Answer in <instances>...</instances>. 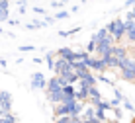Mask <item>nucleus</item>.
<instances>
[{"label":"nucleus","mask_w":135,"mask_h":123,"mask_svg":"<svg viewBox=\"0 0 135 123\" xmlns=\"http://www.w3.org/2000/svg\"><path fill=\"white\" fill-rule=\"evenodd\" d=\"M125 20H131V22H135V6H133V8H129V12L125 14Z\"/></svg>","instance_id":"18"},{"label":"nucleus","mask_w":135,"mask_h":123,"mask_svg":"<svg viewBox=\"0 0 135 123\" xmlns=\"http://www.w3.org/2000/svg\"><path fill=\"white\" fill-rule=\"evenodd\" d=\"M30 84H31L33 90H45V86H47V78H45V74L41 72V70H37V72L31 74Z\"/></svg>","instance_id":"5"},{"label":"nucleus","mask_w":135,"mask_h":123,"mask_svg":"<svg viewBox=\"0 0 135 123\" xmlns=\"http://www.w3.org/2000/svg\"><path fill=\"white\" fill-rule=\"evenodd\" d=\"M0 107H4L6 111H12V94L6 90H0Z\"/></svg>","instance_id":"6"},{"label":"nucleus","mask_w":135,"mask_h":123,"mask_svg":"<svg viewBox=\"0 0 135 123\" xmlns=\"http://www.w3.org/2000/svg\"><path fill=\"white\" fill-rule=\"evenodd\" d=\"M106 123H118V121H115V119H108V121H106Z\"/></svg>","instance_id":"28"},{"label":"nucleus","mask_w":135,"mask_h":123,"mask_svg":"<svg viewBox=\"0 0 135 123\" xmlns=\"http://www.w3.org/2000/svg\"><path fill=\"white\" fill-rule=\"evenodd\" d=\"M86 53H94V51H96V39H92V37H90V41H88V43H86Z\"/></svg>","instance_id":"15"},{"label":"nucleus","mask_w":135,"mask_h":123,"mask_svg":"<svg viewBox=\"0 0 135 123\" xmlns=\"http://www.w3.org/2000/svg\"><path fill=\"white\" fill-rule=\"evenodd\" d=\"M53 22H55V18H49V16H45V20H43V27H45V26H51Z\"/></svg>","instance_id":"22"},{"label":"nucleus","mask_w":135,"mask_h":123,"mask_svg":"<svg viewBox=\"0 0 135 123\" xmlns=\"http://www.w3.org/2000/svg\"><path fill=\"white\" fill-rule=\"evenodd\" d=\"M8 20H10V10L0 8V22H8Z\"/></svg>","instance_id":"17"},{"label":"nucleus","mask_w":135,"mask_h":123,"mask_svg":"<svg viewBox=\"0 0 135 123\" xmlns=\"http://www.w3.org/2000/svg\"><path fill=\"white\" fill-rule=\"evenodd\" d=\"M106 67H108V68H119V61L118 59H115V57L114 55H110V57H106Z\"/></svg>","instance_id":"12"},{"label":"nucleus","mask_w":135,"mask_h":123,"mask_svg":"<svg viewBox=\"0 0 135 123\" xmlns=\"http://www.w3.org/2000/svg\"><path fill=\"white\" fill-rule=\"evenodd\" d=\"M123 107H125L127 111H133V107H135V106H133V104L129 102V100H123Z\"/></svg>","instance_id":"19"},{"label":"nucleus","mask_w":135,"mask_h":123,"mask_svg":"<svg viewBox=\"0 0 135 123\" xmlns=\"http://www.w3.org/2000/svg\"><path fill=\"white\" fill-rule=\"evenodd\" d=\"M33 12H37V14H43V16H45V10H43L41 6H35V8H33Z\"/></svg>","instance_id":"24"},{"label":"nucleus","mask_w":135,"mask_h":123,"mask_svg":"<svg viewBox=\"0 0 135 123\" xmlns=\"http://www.w3.org/2000/svg\"><path fill=\"white\" fill-rule=\"evenodd\" d=\"M37 27H43V20H35L31 23H26V29H37Z\"/></svg>","instance_id":"14"},{"label":"nucleus","mask_w":135,"mask_h":123,"mask_svg":"<svg viewBox=\"0 0 135 123\" xmlns=\"http://www.w3.org/2000/svg\"><path fill=\"white\" fill-rule=\"evenodd\" d=\"M131 123H135V115H133V117H131Z\"/></svg>","instance_id":"29"},{"label":"nucleus","mask_w":135,"mask_h":123,"mask_svg":"<svg viewBox=\"0 0 135 123\" xmlns=\"http://www.w3.org/2000/svg\"><path fill=\"white\" fill-rule=\"evenodd\" d=\"M133 113H135V107H133Z\"/></svg>","instance_id":"31"},{"label":"nucleus","mask_w":135,"mask_h":123,"mask_svg":"<svg viewBox=\"0 0 135 123\" xmlns=\"http://www.w3.org/2000/svg\"><path fill=\"white\" fill-rule=\"evenodd\" d=\"M133 4H135V0H125V6H131L133 8Z\"/></svg>","instance_id":"26"},{"label":"nucleus","mask_w":135,"mask_h":123,"mask_svg":"<svg viewBox=\"0 0 135 123\" xmlns=\"http://www.w3.org/2000/svg\"><path fill=\"white\" fill-rule=\"evenodd\" d=\"M129 57H131V59H133V63H135V49L131 51V53H129Z\"/></svg>","instance_id":"27"},{"label":"nucleus","mask_w":135,"mask_h":123,"mask_svg":"<svg viewBox=\"0 0 135 123\" xmlns=\"http://www.w3.org/2000/svg\"><path fill=\"white\" fill-rule=\"evenodd\" d=\"M55 55L57 57H61V59H67V61H74V51L73 49H69V47H61V49H57L55 51Z\"/></svg>","instance_id":"9"},{"label":"nucleus","mask_w":135,"mask_h":123,"mask_svg":"<svg viewBox=\"0 0 135 123\" xmlns=\"http://www.w3.org/2000/svg\"><path fill=\"white\" fill-rule=\"evenodd\" d=\"M20 51H24V53H26V51H35V47L33 45H22Z\"/></svg>","instance_id":"21"},{"label":"nucleus","mask_w":135,"mask_h":123,"mask_svg":"<svg viewBox=\"0 0 135 123\" xmlns=\"http://www.w3.org/2000/svg\"><path fill=\"white\" fill-rule=\"evenodd\" d=\"M88 100H90V102H94V100H102V94H100L98 86L88 88Z\"/></svg>","instance_id":"10"},{"label":"nucleus","mask_w":135,"mask_h":123,"mask_svg":"<svg viewBox=\"0 0 135 123\" xmlns=\"http://www.w3.org/2000/svg\"><path fill=\"white\" fill-rule=\"evenodd\" d=\"M0 123H18V117L10 111V113H6L4 117H0Z\"/></svg>","instance_id":"13"},{"label":"nucleus","mask_w":135,"mask_h":123,"mask_svg":"<svg viewBox=\"0 0 135 123\" xmlns=\"http://www.w3.org/2000/svg\"><path fill=\"white\" fill-rule=\"evenodd\" d=\"M69 16H71V12H67V10H59L57 14H55V20H67Z\"/></svg>","instance_id":"16"},{"label":"nucleus","mask_w":135,"mask_h":123,"mask_svg":"<svg viewBox=\"0 0 135 123\" xmlns=\"http://www.w3.org/2000/svg\"><path fill=\"white\" fill-rule=\"evenodd\" d=\"M129 53H131V51H129L125 45H114V53H112V55H114L115 59L122 63V61H125V59L129 57Z\"/></svg>","instance_id":"7"},{"label":"nucleus","mask_w":135,"mask_h":123,"mask_svg":"<svg viewBox=\"0 0 135 123\" xmlns=\"http://www.w3.org/2000/svg\"><path fill=\"white\" fill-rule=\"evenodd\" d=\"M125 39H127L129 43H133V45H135V31H133V33H127V35H125Z\"/></svg>","instance_id":"23"},{"label":"nucleus","mask_w":135,"mask_h":123,"mask_svg":"<svg viewBox=\"0 0 135 123\" xmlns=\"http://www.w3.org/2000/svg\"><path fill=\"white\" fill-rule=\"evenodd\" d=\"M84 65L88 67V70H96V72H100V74L108 70V67H106V61L100 59V57H96V55H90V57L84 61Z\"/></svg>","instance_id":"3"},{"label":"nucleus","mask_w":135,"mask_h":123,"mask_svg":"<svg viewBox=\"0 0 135 123\" xmlns=\"http://www.w3.org/2000/svg\"><path fill=\"white\" fill-rule=\"evenodd\" d=\"M8 23H10V26H18L20 22H18V20H14V18H10V20H8Z\"/></svg>","instance_id":"25"},{"label":"nucleus","mask_w":135,"mask_h":123,"mask_svg":"<svg viewBox=\"0 0 135 123\" xmlns=\"http://www.w3.org/2000/svg\"><path fill=\"white\" fill-rule=\"evenodd\" d=\"M55 76H65V74L73 72V63L67 59H61V57H57L55 59V68H53Z\"/></svg>","instance_id":"4"},{"label":"nucleus","mask_w":135,"mask_h":123,"mask_svg":"<svg viewBox=\"0 0 135 123\" xmlns=\"http://www.w3.org/2000/svg\"><path fill=\"white\" fill-rule=\"evenodd\" d=\"M118 70H119L122 80H125V82H135V63H133L131 57H127L125 61H122Z\"/></svg>","instance_id":"2"},{"label":"nucleus","mask_w":135,"mask_h":123,"mask_svg":"<svg viewBox=\"0 0 135 123\" xmlns=\"http://www.w3.org/2000/svg\"><path fill=\"white\" fill-rule=\"evenodd\" d=\"M0 33H4V29H2V27H0Z\"/></svg>","instance_id":"30"},{"label":"nucleus","mask_w":135,"mask_h":123,"mask_svg":"<svg viewBox=\"0 0 135 123\" xmlns=\"http://www.w3.org/2000/svg\"><path fill=\"white\" fill-rule=\"evenodd\" d=\"M55 59H57L55 51H51V53L45 55V63H47V68H49V70H53V68H55Z\"/></svg>","instance_id":"11"},{"label":"nucleus","mask_w":135,"mask_h":123,"mask_svg":"<svg viewBox=\"0 0 135 123\" xmlns=\"http://www.w3.org/2000/svg\"><path fill=\"white\" fill-rule=\"evenodd\" d=\"M45 96H47V102L51 106H57V104H63V90H57V92H45Z\"/></svg>","instance_id":"8"},{"label":"nucleus","mask_w":135,"mask_h":123,"mask_svg":"<svg viewBox=\"0 0 135 123\" xmlns=\"http://www.w3.org/2000/svg\"><path fill=\"white\" fill-rule=\"evenodd\" d=\"M106 31L114 37L115 43H122V39L125 37V20L122 18H115V20H112L108 26H106Z\"/></svg>","instance_id":"1"},{"label":"nucleus","mask_w":135,"mask_h":123,"mask_svg":"<svg viewBox=\"0 0 135 123\" xmlns=\"http://www.w3.org/2000/svg\"><path fill=\"white\" fill-rule=\"evenodd\" d=\"M110 107H119V104H122V100H118V98H114V100H110Z\"/></svg>","instance_id":"20"}]
</instances>
